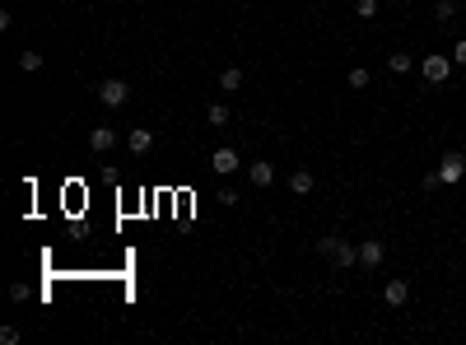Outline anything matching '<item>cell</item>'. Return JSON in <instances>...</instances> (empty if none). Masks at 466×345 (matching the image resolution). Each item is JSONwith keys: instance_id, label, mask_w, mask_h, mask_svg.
I'll return each mask as SVG.
<instances>
[{"instance_id": "6da1fadb", "label": "cell", "mask_w": 466, "mask_h": 345, "mask_svg": "<svg viewBox=\"0 0 466 345\" xmlns=\"http://www.w3.org/2000/svg\"><path fill=\"white\" fill-rule=\"evenodd\" d=\"M420 75H424V84H448V75H453V56H443V52H429L420 61Z\"/></svg>"}, {"instance_id": "7a4b0ae2", "label": "cell", "mask_w": 466, "mask_h": 345, "mask_svg": "<svg viewBox=\"0 0 466 345\" xmlns=\"http://www.w3.org/2000/svg\"><path fill=\"white\" fill-rule=\"evenodd\" d=\"M93 94H98L103 108H126V103H131V84H126V79H103Z\"/></svg>"}, {"instance_id": "3957f363", "label": "cell", "mask_w": 466, "mask_h": 345, "mask_svg": "<svg viewBox=\"0 0 466 345\" xmlns=\"http://www.w3.org/2000/svg\"><path fill=\"white\" fill-rule=\"evenodd\" d=\"M462 178H466V159L457 154V149H448V154L438 159V182L448 187V182H462Z\"/></svg>"}, {"instance_id": "277c9868", "label": "cell", "mask_w": 466, "mask_h": 345, "mask_svg": "<svg viewBox=\"0 0 466 345\" xmlns=\"http://www.w3.org/2000/svg\"><path fill=\"white\" fill-rule=\"evenodd\" d=\"M382 261H387V247H382V238H364V243H359V266H364V271H377Z\"/></svg>"}, {"instance_id": "5b68a950", "label": "cell", "mask_w": 466, "mask_h": 345, "mask_svg": "<svg viewBox=\"0 0 466 345\" xmlns=\"http://www.w3.org/2000/svg\"><path fill=\"white\" fill-rule=\"evenodd\" d=\"M210 168L215 173H220V178H229V173H238V168H243V159H238V149H229V145H220L210 154Z\"/></svg>"}, {"instance_id": "8992f818", "label": "cell", "mask_w": 466, "mask_h": 345, "mask_svg": "<svg viewBox=\"0 0 466 345\" xmlns=\"http://www.w3.org/2000/svg\"><path fill=\"white\" fill-rule=\"evenodd\" d=\"M89 149H93V154L117 149V131H112V126H93V131H89Z\"/></svg>"}, {"instance_id": "52a82bcc", "label": "cell", "mask_w": 466, "mask_h": 345, "mask_svg": "<svg viewBox=\"0 0 466 345\" xmlns=\"http://www.w3.org/2000/svg\"><path fill=\"white\" fill-rule=\"evenodd\" d=\"M331 261H336L341 271L359 266V243H350V238H341V243H336V252H331Z\"/></svg>"}, {"instance_id": "ba28073f", "label": "cell", "mask_w": 466, "mask_h": 345, "mask_svg": "<svg viewBox=\"0 0 466 345\" xmlns=\"http://www.w3.org/2000/svg\"><path fill=\"white\" fill-rule=\"evenodd\" d=\"M126 145H131V154H149V149H154V131H149V126H131Z\"/></svg>"}, {"instance_id": "9c48e42d", "label": "cell", "mask_w": 466, "mask_h": 345, "mask_svg": "<svg viewBox=\"0 0 466 345\" xmlns=\"http://www.w3.org/2000/svg\"><path fill=\"white\" fill-rule=\"evenodd\" d=\"M382 299H387L392 303V308H401V303H406V299H411V285H406V280H387V290H382Z\"/></svg>"}, {"instance_id": "30bf717a", "label": "cell", "mask_w": 466, "mask_h": 345, "mask_svg": "<svg viewBox=\"0 0 466 345\" xmlns=\"http://www.w3.org/2000/svg\"><path fill=\"white\" fill-rule=\"evenodd\" d=\"M247 173H252V187H271V182H275V168H271L266 159H256V164H247Z\"/></svg>"}, {"instance_id": "8fae6325", "label": "cell", "mask_w": 466, "mask_h": 345, "mask_svg": "<svg viewBox=\"0 0 466 345\" xmlns=\"http://www.w3.org/2000/svg\"><path fill=\"white\" fill-rule=\"evenodd\" d=\"M289 191H294V196H308V191H312V173H308V168L289 173Z\"/></svg>"}, {"instance_id": "7c38bea8", "label": "cell", "mask_w": 466, "mask_h": 345, "mask_svg": "<svg viewBox=\"0 0 466 345\" xmlns=\"http://www.w3.org/2000/svg\"><path fill=\"white\" fill-rule=\"evenodd\" d=\"M387 70H392V75H411V70H415V61H411L406 52H392V56H387Z\"/></svg>"}, {"instance_id": "4fadbf2b", "label": "cell", "mask_w": 466, "mask_h": 345, "mask_svg": "<svg viewBox=\"0 0 466 345\" xmlns=\"http://www.w3.org/2000/svg\"><path fill=\"white\" fill-rule=\"evenodd\" d=\"M220 89H224V94H238V89H243V70L229 66V70L220 75Z\"/></svg>"}, {"instance_id": "5bb4252c", "label": "cell", "mask_w": 466, "mask_h": 345, "mask_svg": "<svg viewBox=\"0 0 466 345\" xmlns=\"http://www.w3.org/2000/svg\"><path fill=\"white\" fill-rule=\"evenodd\" d=\"M433 19H438V23H453L457 19V0H438V5H433Z\"/></svg>"}, {"instance_id": "9a60e30c", "label": "cell", "mask_w": 466, "mask_h": 345, "mask_svg": "<svg viewBox=\"0 0 466 345\" xmlns=\"http://www.w3.org/2000/svg\"><path fill=\"white\" fill-rule=\"evenodd\" d=\"M205 122H210V126H229V108H224V103H210V108H205Z\"/></svg>"}, {"instance_id": "2e32d148", "label": "cell", "mask_w": 466, "mask_h": 345, "mask_svg": "<svg viewBox=\"0 0 466 345\" xmlns=\"http://www.w3.org/2000/svg\"><path fill=\"white\" fill-rule=\"evenodd\" d=\"M19 70H28V75L42 70V52H19Z\"/></svg>"}, {"instance_id": "e0dca14e", "label": "cell", "mask_w": 466, "mask_h": 345, "mask_svg": "<svg viewBox=\"0 0 466 345\" xmlns=\"http://www.w3.org/2000/svg\"><path fill=\"white\" fill-rule=\"evenodd\" d=\"M368 84H373V75H368L364 66H355V70H350V89H368Z\"/></svg>"}, {"instance_id": "ac0fdd59", "label": "cell", "mask_w": 466, "mask_h": 345, "mask_svg": "<svg viewBox=\"0 0 466 345\" xmlns=\"http://www.w3.org/2000/svg\"><path fill=\"white\" fill-rule=\"evenodd\" d=\"M355 14H359V19H373V14H377V0H355Z\"/></svg>"}, {"instance_id": "d6986e66", "label": "cell", "mask_w": 466, "mask_h": 345, "mask_svg": "<svg viewBox=\"0 0 466 345\" xmlns=\"http://www.w3.org/2000/svg\"><path fill=\"white\" fill-rule=\"evenodd\" d=\"M336 243H341V234H326V238H317V252H322V256H331V252H336Z\"/></svg>"}, {"instance_id": "ffe728a7", "label": "cell", "mask_w": 466, "mask_h": 345, "mask_svg": "<svg viewBox=\"0 0 466 345\" xmlns=\"http://www.w3.org/2000/svg\"><path fill=\"white\" fill-rule=\"evenodd\" d=\"M453 66H462V70H466V38L453 47Z\"/></svg>"}, {"instance_id": "44dd1931", "label": "cell", "mask_w": 466, "mask_h": 345, "mask_svg": "<svg viewBox=\"0 0 466 345\" xmlns=\"http://www.w3.org/2000/svg\"><path fill=\"white\" fill-rule=\"evenodd\" d=\"M0 341H5V345H19V327H0Z\"/></svg>"}, {"instance_id": "7402d4cb", "label": "cell", "mask_w": 466, "mask_h": 345, "mask_svg": "<svg viewBox=\"0 0 466 345\" xmlns=\"http://www.w3.org/2000/svg\"><path fill=\"white\" fill-rule=\"evenodd\" d=\"M215 200H220V205H238V191H233V187H224V191H220Z\"/></svg>"}, {"instance_id": "603a6c76", "label": "cell", "mask_w": 466, "mask_h": 345, "mask_svg": "<svg viewBox=\"0 0 466 345\" xmlns=\"http://www.w3.org/2000/svg\"><path fill=\"white\" fill-rule=\"evenodd\" d=\"M397 5H406V0H397Z\"/></svg>"}]
</instances>
